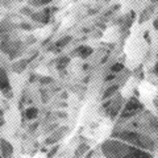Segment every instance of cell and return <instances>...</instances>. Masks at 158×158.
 Instances as JSON below:
<instances>
[{
    "label": "cell",
    "instance_id": "cell-1",
    "mask_svg": "<svg viewBox=\"0 0 158 158\" xmlns=\"http://www.w3.org/2000/svg\"><path fill=\"white\" fill-rule=\"evenodd\" d=\"M111 138L120 140L128 145L138 148V149L145 150V152H149L154 156L157 153V137L150 136L148 133H142V132L128 129V128L117 125L111 133Z\"/></svg>",
    "mask_w": 158,
    "mask_h": 158
},
{
    "label": "cell",
    "instance_id": "cell-2",
    "mask_svg": "<svg viewBox=\"0 0 158 158\" xmlns=\"http://www.w3.org/2000/svg\"><path fill=\"white\" fill-rule=\"evenodd\" d=\"M145 111V107L144 104L138 100L137 98H129L128 102L124 104V107L121 108L120 113H118V123H124V121H128L131 118L136 117L137 115H140L141 112Z\"/></svg>",
    "mask_w": 158,
    "mask_h": 158
},
{
    "label": "cell",
    "instance_id": "cell-3",
    "mask_svg": "<svg viewBox=\"0 0 158 158\" xmlns=\"http://www.w3.org/2000/svg\"><path fill=\"white\" fill-rule=\"evenodd\" d=\"M24 48H25V45H24V42L20 38L13 40L11 37H8V38H3L2 42H0V50L8 54L9 59L19 58L24 53Z\"/></svg>",
    "mask_w": 158,
    "mask_h": 158
},
{
    "label": "cell",
    "instance_id": "cell-4",
    "mask_svg": "<svg viewBox=\"0 0 158 158\" xmlns=\"http://www.w3.org/2000/svg\"><path fill=\"white\" fill-rule=\"evenodd\" d=\"M123 104H124V96H123L120 92H117L112 98L107 99V102L103 103L102 107H103V110H104L106 115L110 118H112V120H115L121 111Z\"/></svg>",
    "mask_w": 158,
    "mask_h": 158
},
{
    "label": "cell",
    "instance_id": "cell-5",
    "mask_svg": "<svg viewBox=\"0 0 158 158\" xmlns=\"http://www.w3.org/2000/svg\"><path fill=\"white\" fill-rule=\"evenodd\" d=\"M0 91H2L7 99H12L13 92H12V86L9 82V77L7 70L3 66H0Z\"/></svg>",
    "mask_w": 158,
    "mask_h": 158
},
{
    "label": "cell",
    "instance_id": "cell-6",
    "mask_svg": "<svg viewBox=\"0 0 158 158\" xmlns=\"http://www.w3.org/2000/svg\"><path fill=\"white\" fill-rule=\"evenodd\" d=\"M156 156L152 154L149 152H145V150H141L135 146H131L124 154L120 156L118 158H154Z\"/></svg>",
    "mask_w": 158,
    "mask_h": 158
},
{
    "label": "cell",
    "instance_id": "cell-7",
    "mask_svg": "<svg viewBox=\"0 0 158 158\" xmlns=\"http://www.w3.org/2000/svg\"><path fill=\"white\" fill-rule=\"evenodd\" d=\"M67 131H69L67 127H62V128H59V129L54 131L50 136L46 137L45 144H46V145H54V144H57L58 141H61L62 138L65 137V135L67 133Z\"/></svg>",
    "mask_w": 158,
    "mask_h": 158
},
{
    "label": "cell",
    "instance_id": "cell-8",
    "mask_svg": "<svg viewBox=\"0 0 158 158\" xmlns=\"http://www.w3.org/2000/svg\"><path fill=\"white\" fill-rule=\"evenodd\" d=\"M37 56H38V53H34L33 56H32L31 58H28V59H27V58H23V59H19V61H16V62H15L13 65H12V71H13V73H17V74L23 73V71L27 69V66H28L29 63H31Z\"/></svg>",
    "mask_w": 158,
    "mask_h": 158
},
{
    "label": "cell",
    "instance_id": "cell-9",
    "mask_svg": "<svg viewBox=\"0 0 158 158\" xmlns=\"http://www.w3.org/2000/svg\"><path fill=\"white\" fill-rule=\"evenodd\" d=\"M50 15H52V9L50 8H45L41 12L32 13L31 19L34 20V21L40 23V24H49V23H50Z\"/></svg>",
    "mask_w": 158,
    "mask_h": 158
},
{
    "label": "cell",
    "instance_id": "cell-10",
    "mask_svg": "<svg viewBox=\"0 0 158 158\" xmlns=\"http://www.w3.org/2000/svg\"><path fill=\"white\" fill-rule=\"evenodd\" d=\"M0 157L2 158L13 157V146L6 138H0Z\"/></svg>",
    "mask_w": 158,
    "mask_h": 158
},
{
    "label": "cell",
    "instance_id": "cell-11",
    "mask_svg": "<svg viewBox=\"0 0 158 158\" xmlns=\"http://www.w3.org/2000/svg\"><path fill=\"white\" fill-rule=\"evenodd\" d=\"M13 31V24L9 19H6L0 23V38H8L11 37V33Z\"/></svg>",
    "mask_w": 158,
    "mask_h": 158
},
{
    "label": "cell",
    "instance_id": "cell-12",
    "mask_svg": "<svg viewBox=\"0 0 158 158\" xmlns=\"http://www.w3.org/2000/svg\"><path fill=\"white\" fill-rule=\"evenodd\" d=\"M73 41V37L71 36H65L62 38H59L58 41L54 44L53 46H50V50H56V52H61L62 49H65L69 44H70Z\"/></svg>",
    "mask_w": 158,
    "mask_h": 158
},
{
    "label": "cell",
    "instance_id": "cell-13",
    "mask_svg": "<svg viewBox=\"0 0 158 158\" xmlns=\"http://www.w3.org/2000/svg\"><path fill=\"white\" fill-rule=\"evenodd\" d=\"M75 53L78 54L79 57H81L82 59H87L90 56H92L94 53V49L91 46H87V45H81L79 48H77Z\"/></svg>",
    "mask_w": 158,
    "mask_h": 158
},
{
    "label": "cell",
    "instance_id": "cell-14",
    "mask_svg": "<svg viewBox=\"0 0 158 158\" xmlns=\"http://www.w3.org/2000/svg\"><path fill=\"white\" fill-rule=\"evenodd\" d=\"M118 88H120V86H118V85H113V86H110L108 88H106V91L103 92L102 99H103V100H107V99L112 98L115 94L118 92Z\"/></svg>",
    "mask_w": 158,
    "mask_h": 158
},
{
    "label": "cell",
    "instance_id": "cell-15",
    "mask_svg": "<svg viewBox=\"0 0 158 158\" xmlns=\"http://www.w3.org/2000/svg\"><path fill=\"white\" fill-rule=\"evenodd\" d=\"M40 113V110L37 107H28L25 111H24V116H25L27 120H34Z\"/></svg>",
    "mask_w": 158,
    "mask_h": 158
},
{
    "label": "cell",
    "instance_id": "cell-16",
    "mask_svg": "<svg viewBox=\"0 0 158 158\" xmlns=\"http://www.w3.org/2000/svg\"><path fill=\"white\" fill-rule=\"evenodd\" d=\"M70 62H71V58L69 56H63L61 58H58V61H57V70L58 71H63L69 66V63H70Z\"/></svg>",
    "mask_w": 158,
    "mask_h": 158
},
{
    "label": "cell",
    "instance_id": "cell-17",
    "mask_svg": "<svg viewBox=\"0 0 158 158\" xmlns=\"http://www.w3.org/2000/svg\"><path fill=\"white\" fill-rule=\"evenodd\" d=\"M156 9V7L154 6H152L150 8H145L144 11H142L141 13H140V19H138V24H144L148 19H149L150 16H152V13H153V11Z\"/></svg>",
    "mask_w": 158,
    "mask_h": 158
},
{
    "label": "cell",
    "instance_id": "cell-18",
    "mask_svg": "<svg viewBox=\"0 0 158 158\" xmlns=\"http://www.w3.org/2000/svg\"><path fill=\"white\" fill-rule=\"evenodd\" d=\"M135 16H136L135 11H131L128 16H124V21L125 23H124V25H123V31H124V29H129L131 28V25L133 24V20H135Z\"/></svg>",
    "mask_w": 158,
    "mask_h": 158
},
{
    "label": "cell",
    "instance_id": "cell-19",
    "mask_svg": "<svg viewBox=\"0 0 158 158\" xmlns=\"http://www.w3.org/2000/svg\"><path fill=\"white\" fill-rule=\"evenodd\" d=\"M88 150H90V145H88V144H81L77 148V150H75V158H79V157L85 156Z\"/></svg>",
    "mask_w": 158,
    "mask_h": 158
},
{
    "label": "cell",
    "instance_id": "cell-20",
    "mask_svg": "<svg viewBox=\"0 0 158 158\" xmlns=\"http://www.w3.org/2000/svg\"><path fill=\"white\" fill-rule=\"evenodd\" d=\"M53 0H28L29 6L32 7H42V6H46V4H50Z\"/></svg>",
    "mask_w": 158,
    "mask_h": 158
},
{
    "label": "cell",
    "instance_id": "cell-21",
    "mask_svg": "<svg viewBox=\"0 0 158 158\" xmlns=\"http://www.w3.org/2000/svg\"><path fill=\"white\" fill-rule=\"evenodd\" d=\"M123 70H124V63H121V62H117V63H115V65L111 66V73L112 74L121 73Z\"/></svg>",
    "mask_w": 158,
    "mask_h": 158
},
{
    "label": "cell",
    "instance_id": "cell-22",
    "mask_svg": "<svg viewBox=\"0 0 158 158\" xmlns=\"http://www.w3.org/2000/svg\"><path fill=\"white\" fill-rule=\"evenodd\" d=\"M40 94H41L42 103H48V102H49V99H50V95H49L48 90H45V88H41V90H40Z\"/></svg>",
    "mask_w": 158,
    "mask_h": 158
},
{
    "label": "cell",
    "instance_id": "cell-23",
    "mask_svg": "<svg viewBox=\"0 0 158 158\" xmlns=\"http://www.w3.org/2000/svg\"><path fill=\"white\" fill-rule=\"evenodd\" d=\"M118 8H120V4H115V6H113V7L110 9V11H108V12H106L104 15H103V19H107L108 16H110V15H113V13H115V12L117 11Z\"/></svg>",
    "mask_w": 158,
    "mask_h": 158
},
{
    "label": "cell",
    "instance_id": "cell-24",
    "mask_svg": "<svg viewBox=\"0 0 158 158\" xmlns=\"http://www.w3.org/2000/svg\"><path fill=\"white\" fill-rule=\"evenodd\" d=\"M20 28L24 29V31H33V25L32 24H29V23H21L20 24Z\"/></svg>",
    "mask_w": 158,
    "mask_h": 158
},
{
    "label": "cell",
    "instance_id": "cell-25",
    "mask_svg": "<svg viewBox=\"0 0 158 158\" xmlns=\"http://www.w3.org/2000/svg\"><path fill=\"white\" fill-rule=\"evenodd\" d=\"M40 82L44 83V85H46V83L49 85V83H53V82H54V79H53V78H50V77H44V78L40 79Z\"/></svg>",
    "mask_w": 158,
    "mask_h": 158
},
{
    "label": "cell",
    "instance_id": "cell-26",
    "mask_svg": "<svg viewBox=\"0 0 158 158\" xmlns=\"http://www.w3.org/2000/svg\"><path fill=\"white\" fill-rule=\"evenodd\" d=\"M58 150H59V145H56V146H54L53 149H52V152L48 154V158H53L54 156L57 154V152H58Z\"/></svg>",
    "mask_w": 158,
    "mask_h": 158
},
{
    "label": "cell",
    "instance_id": "cell-27",
    "mask_svg": "<svg viewBox=\"0 0 158 158\" xmlns=\"http://www.w3.org/2000/svg\"><path fill=\"white\" fill-rule=\"evenodd\" d=\"M6 125V117H4V111L0 110V127Z\"/></svg>",
    "mask_w": 158,
    "mask_h": 158
},
{
    "label": "cell",
    "instance_id": "cell-28",
    "mask_svg": "<svg viewBox=\"0 0 158 158\" xmlns=\"http://www.w3.org/2000/svg\"><path fill=\"white\" fill-rule=\"evenodd\" d=\"M115 79H116V75H115V74H108V75L106 77V79H104V82H112V81H115Z\"/></svg>",
    "mask_w": 158,
    "mask_h": 158
},
{
    "label": "cell",
    "instance_id": "cell-29",
    "mask_svg": "<svg viewBox=\"0 0 158 158\" xmlns=\"http://www.w3.org/2000/svg\"><path fill=\"white\" fill-rule=\"evenodd\" d=\"M36 42V37L34 36H29V38L27 40V45H31V44H34Z\"/></svg>",
    "mask_w": 158,
    "mask_h": 158
},
{
    "label": "cell",
    "instance_id": "cell-30",
    "mask_svg": "<svg viewBox=\"0 0 158 158\" xmlns=\"http://www.w3.org/2000/svg\"><path fill=\"white\" fill-rule=\"evenodd\" d=\"M38 125H40V123H38V121L33 123V124L31 125V128H29V132H33L34 129H37V128H38Z\"/></svg>",
    "mask_w": 158,
    "mask_h": 158
},
{
    "label": "cell",
    "instance_id": "cell-31",
    "mask_svg": "<svg viewBox=\"0 0 158 158\" xmlns=\"http://www.w3.org/2000/svg\"><path fill=\"white\" fill-rule=\"evenodd\" d=\"M58 127H59V124H57V123H56V124H53V125H50L49 128H46L45 132L48 133V132H50V131H53V129H56V128H58Z\"/></svg>",
    "mask_w": 158,
    "mask_h": 158
},
{
    "label": "cell",
    "instance_id": "cell-32",
    "mask_svg": "<svg viewBox=\"0 0 158 158\" xmlns=\"http://www.w3.org/2000/svg\"><path fill=\"white\" fill-rule=\"evenodd\" d=\"M144 38H145V41H146L148 44L152 42V41H150V37H149V32H145V33H144Z\"/></svg>",
    "mask_w": 158,
    "mask_h": 158
},
{
    "label": "cell",
    "instance_id": "cell-33",
    "mask_svg": "<svg viewBox=\"0 0 158 158\" xmlns=\"http://www.w3.org/2000/svg\"><path fill=\"white\" fill-rule=\"evenodd\" d=\"M153 28H154V31L158 29V19L157 17H154V20H153Z\"/></svg>",
    "mask_w": 158,
    "mask_h": 158
},
{
    "label": "cell",
    "instance_id": "cell-34",
    "mask_svg": "<svg viewBox=\"0 0 158 158\" xmlns=\"http://www.w3.org/2000/svg\"><path fill=\"white\" fill-rule=\"evenodd\" d=\"M21 12H23V13H28V15H32V13H33L29 8H23V9H21Z\"/></svg>",
    "mask_w": 158,
    "mask_h": 158
},
{
    "label": "cell",
    "instance_id": "cell-35",
    "mask_svg": "<svg viewBox=\"0 0 158 158\" xmlns=\"http://www.w3.org/2000/svg\"><path fill=\"white\" fill-rule=\"evenodd\" d=\"M90 69H91V65H87V63H86V65H83V70H85V71L90 70Z\"/></svg>",
    "mask_w": 158,
    "mask_h": 158
},
{
    "label": "cell",
    "instance_id": "cell-36",
    "mask_svg": "<svg viewBox=\"0 0 158 158\" xmlns=\"http://www.w3.org/2000/svg\"><path fill=\"white\" fill-rule=\"evenodd\" d=\"M50 40H52L50 37H49V38H46V40H45V41H44V42H42V45H44V46H45V45H46V44H48V42H50Z\"/></svg>",
    "mask_w": 158,
    "mask_h": 158
},
{
    "label": "cell",
    "instance_id": "cell-37",
    "mask_svg": "<svg viewBox=\"0 0 158 158\" xmlns=\"http://www.w3.org/2000/svg\"><path fill=\"white\" fill-rule=\"evenodd\" d=\"M153 102H154V107H156V110H157V107H158V103H157V96H154V100H153Z\"/></svg>",
    "mask_w": 158,
    "mask_h": 158
},
{
    "label": "cell",
    "instance_id": "cell-38",
    "mask_svg": "<svg viewBox=\"0 0 158 158\" xmlns=\"http://www.w3.org/2000/svg\"><path fill=\"white\" fill-rule=\"evenodd\" d=\"M157 2H158V0H150V3H152V6H157Z\"/></svg>",
    "mask_w": 158,
    "mask_h": 158
},
{
    "label": "cell",
    "instance_id": "cell-39",
    "mask_svg": "<svg viewBox=\"0 0 158 158\" xmlns=\"http://www.w3.org/2000/svg\"><path fill=\"white\" fill-rule=\"evenodd\" d=\"M102 2H111V0H102Z\"/></svg>",
    "mask_w": 158,
    "mask_h": 158
},
{
    "label": "cell",
    "instance_id": "cell-40",
    "mask_svg": "<svg viewBox=\"0 0 158 158\" xmlns=\"http://www.w3.org/2000/svg\"><path fill=\"white\" fill-rule=\"evenodd\" d=\"M0 158H2V157H0Z\"/></svg>",
    "mask_w": 158,
    "mask_h": 158
}]
</instances>
